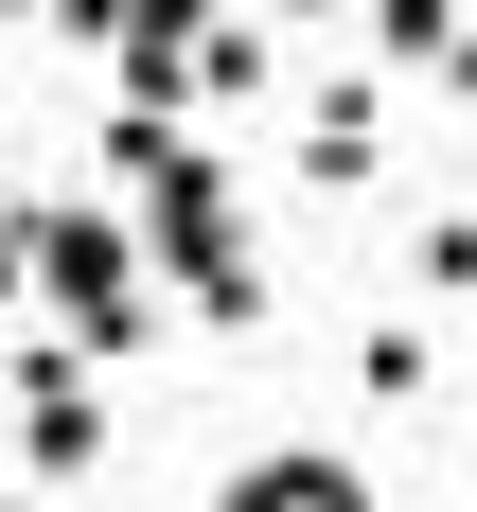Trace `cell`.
Segmentation results:
<instances>
[{
	"mask_svg": "<svg viewBox=\"0 0 477 512\" xmlns=\"http://www.w3.org/2000/svg\"><path fill=\"white\" fill-rule=\"evenodd\" d=\"M0 18H36V0H0Z\"/></svg>",
	"mask_w": 477,
	"mask_h": 512,
	"instance_id": "obj_13",
	"label": "cell"
},
{
	"mask_svg": "<svg viewBox=\"0 0 477 512\" xmlns=\"http://www.w3.org/2000/svg\"><path fill=\"white\" fill-rule=\"evenodd\" d=\"M18 283L53 301V336H71L89 371H124V354L159 336V265H142V230H124L106 195H36V230H18Z\"/></svg>",
	"mask_w": 477,
	"mask_h": 512,
	"instance_id": "obj_1",
	"label": "cell"
},
{
	"mask_svg": "<svg viewBox=\"0 0 477 512\" xmlns=\"http://www.w3.org/2000/svg\"><path fill=\"white\" fill-rule=\"evenodd\" d=\"M265 18H301V36H336V18H354V0H265Z\"/></svg>",
	"mask_w": 477,
	"mask_h": 512,
	"instance_id": "obj_11",
	"label": "cell"
},
{
	"mask_svg": "<svg viewBox=\"0 0 477 512\" xmlns=\"http://www.w3.org/2000/svg\"><path fill=\"white\" fill-rule=\"evenodd\" d=\"M301 177L318 195H371V177H389V89H371V71H336V89L301 106Z\"/></svg>",
	"mask_w": 477,
	"mask_h": 512,
	"instance_id": "obj_4",
	"label": "cell"
},
{
	"mask_svg": "<svg viewBox=\"0 0 477 512\" xmlns=\"http://www.w3.org/2000/svg\"><path fill=\"white\" fill-rule=\"evenodd\" d=\"M177 159H195V142H177V106H124V124H106V177H124V195H159Z\"/></svg>",
	"mask_w": 477,
	"mask_h": 512,
	"instance_id": "obj_7",
	"label": "cell"
},
{
	"mask_svg": "<svg viewBox=\"0 0 477 512\" xmlns=\"http://www.w3.org/2000/svg\"><path fill=\"white\" fill-rule=\"evenodd\" d=\"M195 18H212V0H106V53H124V106H177V71H195Z\"/></svg>",
	"mask_w": 477,
	"mask_h": 512,
	"instance_id": "obj_5",
	"label": "cell"
},
{
	"mask_svg": "<svg viewBox=\"0 0 477 512\" xmlns=\"http://www.w3.org/2000/svg\"><path fill=\"white\" fill-rule=\"evenodd\" d=\"M0 407H18L0 442H18V477H36V495H89V477H106V442H124V424H106V371L71 354V336H36V354L0 371Z\"/></svg>",
	"mask_w": 477,
	"mask_h": 512,
	"instance_id": "obj_2",
	"label": "cell"
},
{
	"mask_svg": "<svg viewBox=\"0 0 477 512\" xmlns=\"http://www.w3.org/2000/svg\"><path fill=\"white\" fill-rule=\"evenodd\" d=\"M354 389H371V407H424V336H407V318H389V336L354 354Z\"/></svg>",
	"mask_w": 477,
	"mask_h": 512,
	"instance_id": "obj_9",
	"label": "cell"
},
{
	"mask_svg": "<svg viewBox=\"0 0 477 512\" xmlns=\"http://www.w3.org/2000/svg\"><path fill=\"white\" fill-rule=\"evenodd\" d=\"M460 301H477V283H460Z\"/></svg>",
	"mask_w": 477,
	"mask_h": 512,
	"instance_id": "obj_15",
	"label": "cell"
},
{
	"mask_svg": "<svg viewBox=\"0 0 477 512\" xmlns=\"http://www.w3.org/2000/svg\"><path fill=\"white\" fill-rule=\"evenodd\" d=\"M18 230H36V195H0V318L36 301V283H18Z\"/></svg>",
	"mask_w": 477,
	"mask_h": 512,
	"instance_id": "obj_10",
	"label": "cell"
},
{
	"mask_svg": "<svg viewBox=\"0 0 477 512\" xmlns=\"http://www.w3.org/2000/svg\"><path fill=\"white\" fill-rule=\"evenodd\" d=\"M177 106H265V18H248V0H212V18H195V71H177Z\"/></svg>",
	"mask_w": 477,
	"mask_h": 512,
	"instance_id": "obj_6",
	"label": "cell"
},
{
	"mask_svg": "<svg viewBox=\"0 0 477 512\" xmlns=\"http://www.w3.org/2000/svg\"><path fill=\"white\" fill-rule=\"evenodd\" d=\"M0 371H18V354H0Z\"/></svg>",
	"mask_w": 477,
	"mask_h": 512,
	"instance_id": "obj_14",
	"label": "cell"
},
{
	"mask_svg": "<svg viewBox=\"0 0 477 512\" xmlns=\"http://www.w3.org/2000/svg\"><path fill=\"white\" fill-rule=\"evenodd\" d=\"M212 512H389V495L354 477V442H248L212 477Z\"/></svg>",
	"mask_w": 477,
	"mask_h": 512,
	"instance_id": "obj_3",
	"label": "cell"
},
{
	"mask_svg": "<svg viewBox=\"0 0 477 512\" xmlns=\"http://www.w3.org/2000/svg\"><path fill=\"white\" fill-rule=\"evenodd\" d=\"M354 18H371V53H389V71H424V53L460 36V0H354Z\"/></svg>",
	"mask_w": 477,
	"mask_h": 512,
	"instance_id": "obj_8",
	"label": "cell"
},
{
	"mask_svg": "<svg viewBox=\"0 0 477 512\" xmlns=\"http://www.w3.org/2000/svg\"><path fill=\"white\" fill-rule=\"evenodd\" d=\"M0 512H53V495H36V477H18V495H0Z\"/></svg>",
	"mask_w": 477,
	"mask_h": 512,
	"instance_id": "obj_12",
	"label": "cell"
}]
</instances>
